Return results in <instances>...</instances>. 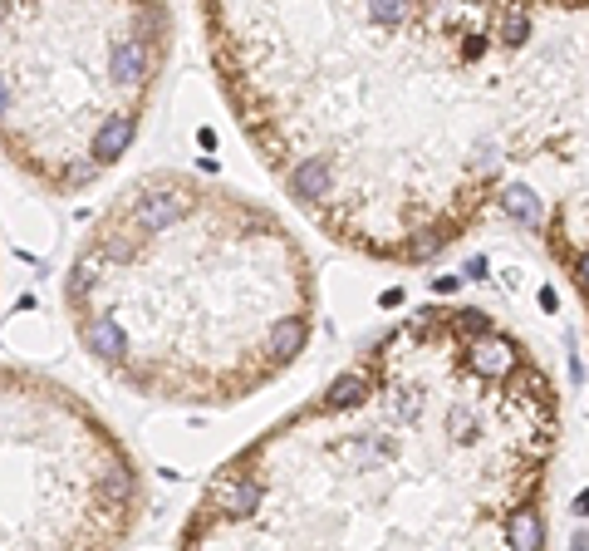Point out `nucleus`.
Instances as JSON below:
<instances>
[{"mask_svg":"<svg viewBox=\"0 0 589 551\" xmlns=\"http://www.w3.org/2000/svg\"><path fill=\"white\" fill-rule=\"evenodd\" d=\"M565 409L481 306H423L216 467L182 551H545Z\"/></svg>","mask_w":589,"mask_h":551,"instance_id":"f03ea898","label":"nucleus"},{"mask_svg":"<svg viewBox=\"0 0 589 551\" xmlns=\"http://www.w3.org/2000/svg\"><path fill=\"white\" fill-rule=\"evenodd\" d=\"M65 296L109 379L197 409L290 374L320 320V276L286 217L197 173L123 187L74 256Z\"/></svg>","mask_w":589,"mask_h":551,"instance_id":"7ed1b4c3","label":"nucleus"},{"mask_svg":"<svg viewBox=\"0 0 589 551\" xmlns=\"http://www.w3.org/2000/svg\"><path fill=\"white\" fill-rule=\"evenodd\" d=\"M172 55L167 5H0V148L69 197L119 168Z\"/></svg>","mask_w":589,"mask_h":551,"instance_id":"20e7f679","label":"nucleus"},{"mask_svg":"<svg viewBox=\"0 0 589 551\" xmlns=\"http://www.w3.org/2000/svg\"><path fill=\"white\" fill-rule=\"evenodd\" d=\"M246 143L330 242L427 266L501 207L525 133L535 5H202Z\"/></svg>","mask_w":589,"mask_h":551,"instance_id":"f257e3e1","label":"nucleus"},{"mask_svg":"<svg viewBox=\"0 0 589 551\" xmlns=\"http://www.w3.org/2000/svg\"><path fill=\"white\" fill-rule=\"evenodd\" d=\"M497 212L541 236L589 315V5H535L531 119Z\"/></svg>","mask_w":589,"mask_h":551,"instance_id":"39448f33","label":"nucleus"}]
</instances>
